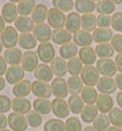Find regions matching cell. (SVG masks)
Here are the masks:
<instances>
[{
	"label": "cell",
	"instance_id": "6da1fadb",
	"mask_svg": "<svg viewBox=\"0 0 122 131\" xmlns=\"http://www.w3.org/2000/svg\"><path fill=\"white\" fill-rule=\"evenodd\" d=\"M1 36V42H3V46L5 47L6 49H11L15 48L16 44H18V34H17V29L15 27L11 26H7L5 27V29L3 31Z\"/></svg>",
	"mask_w": 122,
	"mask_h": 131
},
{
	"label": "cell",
	"instance_id": "7a4b0ae2",
	"mask_svg": "<svg viewBox=\"0 0 122 131\" xmlns=\"http://www.w3.org/2000/svg\"><path fill=\"white\" fill-rule=\"evenodd\" d=\"M97 70L100 75H103V77H112L116 76L117 72L115 61L111 59H99L97 61Z\"/></svg>",
	"mask_w": 122,
	"mask_h": 131
},
{
	"label": "cell",
	"instance_id": "3957f363",
	"mask_svg": "<svg viewBox=\"0 0 122 131\" xmlns=\"http://www.w3.org/2000/svg\"><path fill=\"white\" fill-rule=\"evenodd\" d=\"M38 58L40 59V61L43 64L51 63L55 59V48L51 43L45 42V43H40L38 46V50H37Z\"/></svg>",
	"mask_w": 122,
	"mask_h": 131
},
{
	"label": "cell",
	"instance_id": "277c9868",
	"mask_svg": "<svg viewBox=\"0 0 122 131\" xmlns=\"http://www.w3.org/2000/svg\"><path fill=\"white\" fill-rule=\"evenodd\" d=\"M48 23L49 26L52 27L54 29L62 28L66 23V16L62 11H60L58 9H50L48 12Z\"/></svg>",
	"mask_w": 122,
	"mask_h": 131
},
{
	"label": "cell",
	"instance_id": "5b68a950",
	"mask_svg": "<svg viewBox=\"0 0 122 131\" xmlns=\"http://www.w3.org/2000/svg\"><path fill=\"white\" fill-rule=\"evenodd\" d=\"M51 112L58 119H65L70 114V108L65 99L55 98L51 101Z\"/></svg>",
	"mask_w": 122,
	"mask_h": 131
},
{
	"label": "cell",
	"instance_id": "8992f818",
	"mask_svg": "<svg viewBox=\"0 0 122 131\" xmlns=\"http://www.w3.org/2000/svg\"><path fill=\"white\" fill-rule=\"evenodd\" d=\"M38 54L33 50H27L26 53H23V57H22V63L21 66L23 68L24 71L27 72H34V70L38 68Z\"/></svg>",
	"mask_w": 122,
	"mask_h": 131
},
{
	"label": "cell",
	"instance_id": "52a82bcc",
	"mask_svg": "<svg viewBox=\"0 0 122 131\" xmlns=\"http://www.w3.org/2000/svg\"><path fill=\"white\" fill-rule=\"evenodd\" d=\"M32 93H33L37 98L49 99L52 94L51 85H49L48 82L34 81V82H32Z\"/></svg>",
	"mask_w": 122,
	"mask_h": 131
},
{
	"label": "cell",
	"instance_id": "ba28073f",
	"mask_svg": "<svg viewBox=\"0 0 122 131\" xmlns=\"http://www.w3.org/2000/svg\"><path fill=\"white\" fill-rule=\"evenodd\" d=\"M81 79L83 83H86L88 87H93L98 85L99 81V71L94 66H84L82 70Z\"/></svg>",
	"mask_w": 122,
	"mask_h": 131
},
{
	"label": "cell",
	"instance_id": "9c48e42d",
	"mask_svg": "<svg viewBox=\"0 0 122 131\" xmlns=\"http://www.w3.org/2000/svg\"><path fill=\"white\" fill-rule=\"evenodd\" d=\"M9 121V126L12 131H26L27 130V119L26 116L22 114H17V113H11L7 118Z\"/></svg>",
	"mask_w": 122,
	"mask_h": 131
},
{
	"label": "cell",
	"instance_id": "30bf717a",
	"mask_svg": "<svg viewBox=\"0 0 122 131\" xmlns=\"http://www.w3.org/2000/svg\"><path fill=\"white\" fill-rule=\"evenodd\" d=\"M51 91L52 94L56 98H64L67 97L69 94V88H67V81L64 77H56L51 81Z\"/></svg>",
	"mask_w": 122,
	"mask_h": 131
},
{
	"label": "cell",
	"instance_id": "8fae6325",
	"mask_svg": "<svg viewBox=\"0 0 122 131\" xmlns=\"http://www.w3.org/2000/svg\"><path fill=\"white\" fill-rule=\"evenodd\" d=\"M32 32H33L34 38L37 40H39L40 43L49 42L52 33V31L50 29V26L47 25V23H37V25H34V28H33Z\"/></svg>",
	"mask_w": 122,
	"mask_h": 131
},
{
	"label": "cell",
	"instance_id": "7c38bea8",
	"mask_svg": "<svg viewBox=\"0 0 122 131\" xmlns=\"http://www.w3.org/2000/svg\"><path fill=\"white\" fill-rule=\"evenodd\" d=\"M24 70L21 65H17V66H10L7 69L5 74V79L6 82H9L10 85H16L18 82H21L22 80H24Z\"/></svg>",
	"mask_w": 122,
	"mask_h": 131
},
{
	"label": "cell",
	"instance_id": "4fadbf2b",
	"mask_svg": "<svg viewBox=\"0 0 122 131\" xmlns=\"http://www.w3.org/2000/svg\"><path fill=\"white\" fill-rule=\"evenodd\" d=\"M1 16L4 18L6 23H12L17 20L18 11H17V5H15L12 1H9L4 4L3 9H1Z\"/></svg>",
	"mask_w": 122,
	"mask_h": 131
},
{
	"label": "cell",
	"instance_id": "5bb4252c",
	"mask_svg": "<svg viewBox=\"0 0 122 131\" xmlns=\"http://www.w3.org/2000/svg\"><path fill=\"white\" fill-rule=\"evenodd\" d=\"M72 39L75 42L76 46H81L82 48L84 47H90V44L93 43V34L88 31H84V29H79L78 32H76L73 36H72Z\"/></svg>",
	"mask_w": 122,
	"mask_h": 131
},
{
	"label": "cell",
	"instance_id": "9a60e30c",
	"mask_svg": "<svg viewBox=\"0 0 122 131\" xmlns=\"http://www.w3.org/2000/svg\"><path fill=\"white\" fill-rule=\"evenodd\" d=\"M34 76L37 81H42V82H50L54 80L52 79L54 72H52L51 68L47 64H39L38 68L34 70Z\"/></svg>",
	"mask_w": 122,
	"mask_h": 131
},
{
	"label": "cell",
	"instance_id": "2e32d148",
	"mask_svg": "<svg viewBox=\"0 0 122 131\" xmlns=\"http://www.w3.org/2000/svg\"><path fill=\"white\" fill-rule=\"evenodd\" d=\"M32 92V82L29 80H22L12 87L15 98H26Z\"/></svg>",
	"mask_w": 122,
	"mask_h": 131
},
{
	"label": "cell",
	"instance_id": "e0dca14e",
	"mask_svg": "<svg viewBox=\"0 0 122 131\" xmlns=\"http://www.w3.org/2000/svg\"><path fill=\"white\" fill-rule=\"evenodd\" d=\"M31 107L32 104L27 98H13L11 102V108L13 113L17 114H28L31 112Z\"/></svg>",
	"mask_w": 122,
	"mask_h": 131
},
{
	"label": "cell",
	"instance_id": "ac0fdd59",
	"mask_svg": "<svg viewBox=\"0 0 122 131\" xmlns=\"http://www.w3.org/2000/svg\"><path fill=\"white\" fill-rule=\"evenodd\" d=\"M97 108H98V110L101 112V114L110 113L114 109V101L110 97V94L100 93L98 96V99H97Z\"/></svg>",
	"mask_w": 122,
	"mask_h": 131
},
{
	"label": "cell",
	"instance_id": "d6986e66",
	"mask_svg": "<svg viewBox=\"0 0 122 131\" xmlns=\"http://www.w3.org/2000/svg\"><path fill=\"white\" fill-rule=\"evenodd\" d=\"M22 57L23 54L21 53L20 49L17 48H11V49H6L4 51V59L7 64H10L11 66H17L22 63Z\"/></svg>",
	"mask_w": 122,
	"mask_h": 131
},
{
	"label": "cell",
	"instance_id": "ffe728a7",
	"mask_svg": "<svg viewBox=\"0 0 122 131\" xmlns=\"http://www.w3.org/2000/svg\"><path fill=\"white\" fill-rule=\"evenodd\" d=\"M65 27H66V29H67L70 33L75 34L76 32H78L79 28H81V16H79V14L71 11L70 14L66 16Z\"/></svg>",
	"mask_w": 122,
	"mask_h": 131
},
{
	"label": "cell",
	"instance_id": "44dd1931",
	"mask_svg": "<svg viewBox=\"0 0 122 131\" xmlns=\"http://www.w3.org/2000/svg\"><path fill=\"white\" fill-rule=\"evenodd\" d=\"M97 87L101 93H105V94H111L117 88L116 82L115 80H112V77H100Z\"/></svg>",
	"mask_w": 122,
	"mask_h": 131
},
{
	"label": "cell",
	"instance_id": "7402d4cb",
	"mask_svg": "<svg viewBox=\"0 0 122 131\" xmlns=\"http://www.w3.org/2000/svg\"><path fill=\"white\" fill-rule=\"evenodd\" d=\"M78 55H79L82 64H84L86 66H92L93 63H95V59H97L95 49H93L92 47L81 48V50L78 51Z\"/></svg>",
	"mask_w": 122,
	"mask_h": 131
},
{
	"label": "cell",
	"instance_id": "603a6c76",
	"mask_svg": "<svg viewBox=\"0 0 122 131\" xmlns=\"http://www.w3.org/2000/svg\"><path fill=\"white\" fill-rule=\"evenodd\" d=\"M15 28L21 33H29L34 28V22L28 16H18L15 21Z\"/></svg>",
	"mask_w": 122,
	"mask_h": 131
},
{
	"label": "cell",
	"instance_id": "cb8c5ba5",
	"mask_svg": "<svg viewBox=\"0 0 122 131\" xmlns=\"http://www.w3.org/2000/svg\"><path fill=\"white\" fill-rule=\"evenodd\" d=\"M51 40L55 44L65 46L67 43H71V33L65 28L54 29L51 33Z\"/></svg>",
	"mask_w": 122,
	"mask_h": 131
},
{
	"label": "cell",
	"instance_id": "d4e9b609",
	"mask_svg": "<svg viewBox=\"0 0 122 131\" xmlns=\"http://www.w3.org/2000/svg\"><path fill=\"white\" fill-rule=\"evenodd\" d=\"M50 68H51L54 75H56L58 77H64L65 75L69 72V70H67V61L65 59H62L61 57L55 58L51 61V66Z\"/></svg>",
	"mask_w": 122,
	"mask_h": 131
},
{
	"label": "cell",
	"instance_id": "484cf974",
	"mask_svg": "<svg viewBox=\"0 0 122 131\" xmlns=\"http://www.w3.org/2000/svg\"><path fill=\"white\" fill-rule=\"evenodd\" d=\"M112 37H114V34L110 28H97L93 32V40L98 44L110 42Z\"/></svg>",
	"mask_w": 122,
	"mask_h": 131
},
{
	"label": "cell",
	"instance_id": "4316f807",
	"mask_svg": "<svg viewBox=\"0 0 122 131\" xmlns=\"http://www.w3.org/2000/svg\"><path fill=\"white\" fill-rule=\"evenodd\" d=\"M33 109L40 115H47L51 112V102L44 98H37L33 101Z\"/></svg>",
	"mask_w": 122,
	"mask_h": 131
},
{
	"label": "cell",
	"instance_id": "83f0119b",
	"mask_svg": "<svg viewBox=\"0 0 122 131\" xmlns=\"http://www.w3.org/2000/svg\"><path fill=\"white\" fill-rule=\"evenodd\" d=\"M48 7L44 4H37L35 9L32 12V21L37 25V23H44V21L48 18Z\"/></svg>",
	"mask_w": 122,
	"mask_h": 131
},
{
	"label": "cell",
	"instance_id": "f1b7e54d",
	"mask_svg": "<svg viewBox=\"0 0 122 131\" xmlns=\"http://www.w3.org/2000/svg\"><path fill=\"white\" fill-rule=\"evenodd\" d=\"M67 104H69V108H70V112L73 113V114H81L82 110L84 109V102L82 99L81 96L78 94H75V96H71L67 101Z\"/></svg>",
	"mask_w": 122,
	"mask_h": 131
},
{
	"label": "cell",
	"instance_id": "f546056e",
	"mask_svg": "<svg viewBox=\"0 0 122 131\" xmlns=\"http://www.w3.org/2000/svg\"><path fill=\"white\" fill-rule=\"evenodd\" d=\"M18 44L21 48L31 50L37 47V39L32 33H21L18 36Z\"/></svg>",
	"mask_w": 122,
	"mask_h": 131
},
{
	"label": "cell",
	"instance_id": "4dcf8cb0",
	"mask_svg": "<svg viewBox=\"0 0 122 131\" xmlns=\"http://www.w3.org/2000/svg\"><path fill=\"white\" fill-rule=\"evenodd\" d=\"M67 88H69V92L72 96L82 93L83 88H84L82 79L79 76H71L70 79L67 80Z\"/></svg>",
	"mask_w": 122,
	"mask_h": 131
},
{
	"label": "cell",
	"instance_id": "1f68e13d",
	"mask_svg": "<svg viewBox=\"0 0 122 131\" xmlns=\"http://www.w3.org/2000/svg\"><path fill=\"white\" fill-rule=\"evenodd\" d=\"M75 7L78 12L84 14H92L97 9V3L92 0H77L75 1Z\"/></svg>",
	"mask_w": 122,
	"mask_h": 131
},
{
	"label": "cell",
	"instance_id": "d6a6232c",
	"mask_svg": "<svg viewBox=\"0 0 122 131\" xmlns=\"http://www.w3.org/2000/svg\"><path fill=\"white\" fill-rule=\"evenodd\" d=\"M97 116H98V108L94 104H87L81 113L82 121L88 123V124L89 123H93Z\"/></svg>",
	"mask_w": 122,
	"mask_h": 131
},
{
	"label": "cell",
	"instance_id": "836d02e7",
	"mask_svg": "<svg viewBox=\"0 0 122 131\" xmlns=\"http://www.w3.org/2000/svg\"><path fill=\"white\" fill-rule=\"evenodd\" d=\"M81 26L83 27L84 31H88V32L93 31L94 32V31L97 29V26H98V23H97V17L94 16L93 14H84V15H82Z\"/></svg>",
	"mask_w": 122,
	"mask_h": 131
},
{
	"label": "cell",
	"instance_id": "e575fe53",
	"mask_svg": "<svg viewBox=\"0 0 122 131\" xmlns=\"http://www.w3.org/2000/svg\"><path fill=\"white\" fill-rule=\"evenodd\" d=\"M35 6L37 4L33 0H22L17 4V11L20 16H28V15H32Z\"/></svg>",
	"mask_w": 122,
	"mask_h": 131
},
{
	"label": "cell",
	"instance_id": "d590c367",
	"mask_svg": "<svg viewBox=\"0 0 122 131\" xmlns=\"http://www.w3.org/2000/svg\"><path fill=\"white\" fill-rule=\"evenodd\" d=\"M114 53L115 50L110 43H101L95 47V54L100 59H110L114 55Z\"/></svg>",
	"mask_w": 122,
	"mask_h": 131
},
{
	"label": "cell",
	"instance_id": "8d00e7d4",
	"mask_svg": "<svg viewBox=\"0 0 122 131\" xmlns=\"http://www.w3.org/2000/svg\"><path fill=\"white\" fill-rule=\"evenodd\" d=\"M78 54V48L75 43H67L65 46H61L60 48V57L62 59H72L76 58V55Z\"/></svg>",
	"mask_w": 122,
	"mask_h": 131
},
{
	"label": "cell",
	"instance_id": "74e56055",
	"mask_svg": "<svg viewBox=\"0 0 122 131\" xmlns=\"http://www.w3.org/2000/svg\"><path fill=\"white\" fill-rule=\"evenodd\" d=\"M67 70L69 74H71V76H78L79 74H82L83 70V64H82L79 58H72L67 61Z\"/></svg>",
	"mask_w": 122,
	"mask_h": 131
},
{
	"label": "cell",
	"instance_id": "f35d334b",
	"mask_svg": "<svg viewBox=\"0 0 122 131\" xmlns=\"http://www.w3.org/2000/svg\"><path fill=\"white\" fill-rule=\"evenodd\" d=\"M97 11L99 15H109L115 11V4L110 0H99L97 1Z\"/></svg>",
	"mask_w": 122,
	"mask_h": 131
},
{
	"label": "cell",
	"instance_id": "ab89813d",
	"mask_svg": "<svg viewBox=\"0 0 122 131\" xmlns=\"http://www.w3.org/2000/svg\"><path fill=\"white\" fill-rule=\"evenodd\" d=\"M93 127L97 131H106L110 127V119L106 114H99L93 121Z\"/></svg>",
	"mask_w": 122,
	"mask_h": 131
},
{
	"label": "cell",
	"instance_id": "60d3db41",
	"mask_svg": "<svg viewBox=\"0 0 122 131\" xmlns=\"http://www.w3.org/2000/svg\"><path fill=\"white\" fill-rule=\"evenodd\" d=\"M82 99L87 104H94V103H97V99H98V92L93 87L86 86L82 91Z\"/></svg>",
	"mask_w": 122,
	"mask_h": 131
},
{
	"label": "cell",
	"instance_id": "b9f144b4",
	"mask_svg": "<svg viewBox=\"0 0 122 131\" xmlns=\"http://www.w3.org/2000/svg\"><path fill=\"white\" fill-rule=\"evenodd\" d=\"M44 131H66L65 123L61 119H49L44 124Z\"/></svg>",
	"mask_w": 122,
	"mask_h": 131
},
{
	"label": "cell",
	"instance_id": "7bdbcfd3",
	"mask_svg": "<svg viewBox=\"0 0 122 131\" xmlns=\"http://www.w3.org/2000/svg\"><path fill=\"white\" fill-rule=\"evenodd\" d=\"M109 119H110V123L114 126L122 129V109L114 108L109 113Z\"/></svg>",
	"mask_w": 122,
	"mask_h": 131
},
{
	"label": "cell",
	"instance_id": "ee69618b",
	"mask_svg": "<svg viewBox=\"0 0 122 131\" xmlns=\"http://www.w3.org/2000/svg\"><path fill=\"white\" fill-rule=\"evenodd\" d=\"M54 9H58L60 11H71L75 6V3L72 0H52Z\"/></svg>",
	"mask_w": 122,
	"mask_h": 131
},
{
	"label": "cell",
	"instance_id": "f6af8a7d",
	"mask_svg": "<svg viewBox=\"0 0 122 131\" xmlns=\"http://www.w3.org/2000/svg\"><path fill=\"white\" fill-rule=\"evenodd\" d=\"M65 130L66 131H82L81 120L76 116H71L65 123Z\"/></svg>",
	"mask_w": 122,
	"mask_h": 131
},
{
	"label": "cell",
	"instance_id": "bcb514c9",
	"mask_svg": "<svg viewBox=\"0 0 122 131\" xmlns=\"http://www.w3.org/2000/svg\"><path fill=\"white\" fill-rule=\"evenodd\" d=\"M26 119H27V123L31 127H38L42 124V115L38 114L34 110L29 112L28 114L26 115Z\"/></svg>",
	"mask_w": 122,
	"mask_h": 131
},
{
	"label": "cell",
	"instance_id": "7dc6e473",
	"mask_svg": "<svg viewBox=\"0 0 122 131\" xmlns=\"http://www.w3.org/2000/svg\"><path fill=\"white\" fill-rule=\"evenodd\" d=\"M111 26L117 32H122V12H115L111 16Z\"/></svg>",
	"mask_w": 122,
	"mask_h": 131
},
{
	"label": "cell",
	"instance_id": "c3c4849f",
	"mask_svg": "<svg viewBox=\"0 0 122 131\" xmlns=\"http://www.w3.org/2000/svg\"><path fill=\"white\" fill-rule=\"evenodd\" d=\"M11 102H12V99H10L7 96L0 94V114H4L6 112H10V109H11Z\"/></svg>",
	"mask_w": 122,
	"mask_h": 131
},
{
	"label": "cell",
	"instance_id": "681fc988",
	"mask_svg": "<svg viewBox=\"0 0 122 131\" xmlns=\"http://www.w3.org/2000/svg\"><path fill=\"white\" fill-rule=\"evenodd\" d=\"M97 23H98L99 28H109L111 25L110 15H99L97 17Z\"/></svg>",
	"mask_w": 122,
	"mask_h": 131
},
{
	"label": "cell",
	"instance_id": "f907efd6",
	"mask_svg": "<svg viewBox=\"0 0 122 131\" xmlns=\"http://www.w3.org/2000/svg\"><path fill=\"white\" fill-rule=\"evenodd\" d=\"M111 46L114 48V50H116L117 53L122 54V36L120 33L114 34V37L111 39Z\"/></svg>",
	"mask_w": 122,
	"mask_h": 131
},
{
	"label": "cell",
	"instance_id": "816d5d0a",
	"mask_svg": "<svg viewBox=\"0 0 122 131\" xmlns=\"http://www.w3.org/2000/svg\"><path fill=\"white\" fill-rule=\"evenodd\" d=\"M7 63L5 61V59L4 57H1L0 55V76H3L4 74H6V71H7Z\"/></svg>",
	"mask_w": 122,
	"mask_h": 131
},
{
	"label": "cell",
	"instance_id": "f5cc1de1",
	"mask_svg": "<svg viewBox=\"0 0 122 131\" xmlns=\"http://www.w3.org/2000/svg\"><path fill=\"white\" fill-rule=\"evenodd\" d=\"M7 125H9V121L5 114H0V130H5Z\"/></svg>",
	"mask_w": 122,
	"mask_h": 131
},
{
	"label": "cell",
	"instance_id": "db71d44e",
	"mask_svg": "<svg viewBox=\"0 0 122 131\" xmlns=\"http://www.w3.org/2000/svg\"><path fill=\"white\" fill-rule=\"evenodd\" d=\"M115 65H116V69L118 72L122 74V54H118L115 59Z\"/></svg>",
	"mask_w": 122,
	"mask_h": 131
},
{
	"label": "cell",
	"instance_id": "11a10c76",
	"mask_svg": "<svg viewBox=\"0 0 122 131\" xmlns=\"http://www.w3.org/2000/svg\"><path fill=\"white\" fill-rule=\"evenodd\" d=\"M115 82H116L117 87H118V88L122 91V74H121V72L116 74V76H115Z\"/></svg>",
	"mask_w": 122,
	"mask_h": 131
},
{
	"label": "cell",
	"instance_id": "9f6ffc18",
	"mask_svg": "<svg viewBox=\"0 0 122 131\" xmlns=\"http://www.w3.org/2000/svg\"><path fill=\"white\" fill-rule=\"evenodd\" d=\"M116 101H117V104H118V107H120V109H122V91L117 93V96H116Z\"/></svg>",
	"mask_w": 122,
	"mask_h": 131
},
{
	"label": "cell",
	"instance_id": "6f0895ef",
	"mask_svg": "<svg viewBox=\"0 0 122 131\" xmlns=\"http://www.w3.org/2000/svg\"><path fill=\"white\" fill-rule=\"evenodd\" d=\"M5 29V21H4V18L3 16L0 15V34L3 33V31Z\"/></svg>",
	"mask_w": 122,
	"mask_h": 131
},
{
	"label": "cell",
	"instance_id": "680465c9",
	"mask_svg": "<svg viewBox=\"0 0 122 131\" xmlns=\"http://www.w3.org/2000/svg\"><path fill=\"white\" fill-rule=\"evenodd\" d=\"M5 83H6V81L3 79V76H0V91H3L5 88Z\"/></svg>",
	"mask_w": 122,
	"mask_h": 131
},
{
	"label": "cell",
	"instance_id": "91938a15",
	"mask_svg": "<svg viewBox=\"0 0 122 131\" xmlns=\"http://www.w3.org/2000/svg\"><path fill=\"white\" fill-rule=\"evenodd\" d=\"M106 131H122V129H120V127H116V126H110L109 129Z\"/></svg>",
	"mask_w": 122,
	"mask_h": 131
},
{
	"label": "cell",
	"instance_id": "94428289",
	"mask_svg": "<svg viewBox=\"0 0 122 131\" xmlns=\"http://www.w3.org/2000/svg\"><path fill=\"white\" fill-rule=\"evenodd\" d=\"M83 131H97V130L94 129L93 126H86V127L83 129Z\"/></svg>",
	"mask_w": 122,
	"mask_h": 131
},
{
	"label": "cell",
	"instance_id": "6125c7cd",
	"mask_svg": "<svg viewBox=\"0 0 122 131\" xmlns=\"http://www.w3.org/2000/svg\"><path fill=\"white\" fill-rule=\"evenodd\" d=\"M112 3H114L115 5H116V4H118V5H121V4H122V0H114Z\"/></svg>",
	"mask_w": 122,
	"mask_h": 131
},
{
	"label": "cell",
	"instance_id": "be15d7a7",
	"mask_svg": "<svg viewBox=\"0 0 122 131\" xmlns=\"http://www.w3.org/2000/svg\"><path fill=\"white\" fill-rule=\"evenodd\" d=\"M3 48H4V46H3V42H1V39H0V54L3 53Z\"/></svg>",
	"mask_w": 122,
	"mask_h": 131
},
{
	"label": "cell",
	"instance_id": "e7e4bbea",
	"mask_svg": "<svg viewBox=\"0 0 122 131\" xmlns=\"http://www.w3.org/2000/svg\"><path fill=\"white\" fill-rule=\"evenodd\" d=\"M0 131H10V130H7V129H5V130H0Z\"/></svg>",
	"mask_w": 122,
	"mask_h": 131
}]
</instances>
